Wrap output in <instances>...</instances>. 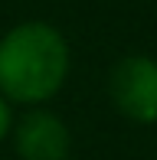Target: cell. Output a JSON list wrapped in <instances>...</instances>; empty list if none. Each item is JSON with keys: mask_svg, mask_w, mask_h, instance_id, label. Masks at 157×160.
I'll list each match as a JSON object with an SVG mask.
<instances>
[{"mask_svg": "<svg viewBox=\"0 0 157 160\" xmlns=\"http://www.w3.org/2000/svg\"><path fill=\"white\" fill-rule=\"evenodd\" d=\"M69 78V42L53 23L26 20L0 36V95L43 108Z\"/></svg>", "mask_w": 157, "mask_h": 160, "instance_id": "cell-1", "label": "cell"}, {"mask_svg": "<svg viewBox=\"0 0 157 160\" xmlns=\"http://www.w3.org/2000/svg\"><path fill=\"white\" fill-rule=\"evenodd\" d=\"M108 98L121 118L134 124H157V59L124 56L108 75Z\"/></svg>", "mask_w": 157, "mask_h": 160, "instance_id": "cell-2", "label": "cell"}, {"mask_svg": "<svg viewBox=\"0 0 157 160\" xmlns=\"http://www.w3.org/2000/svg\"><path fill=\"white\" fill-rule=\"evenodd\" d=\"M10 134L20 160H69L72 150V134L66 121L46 108H30Z\"/></svg>", "mask_w": 157, "mask_h": 160, "instance_id": "cell-3", "label": "cell"}, {"mask_svg": "<svg viewBox=\"0 0 157 160\" xmlns=\"http://www.w3.org/2000/svg\"><path fill=\"white\" fill-rule=\"evenodd\" d=\"M10 131H13V111H10V101L0 95V144L10 137Z\"/></svg>", "mask_w": 157, "mask_h": 160, "instance_id": "cell-4", "label": "cell"}]
</instances>
